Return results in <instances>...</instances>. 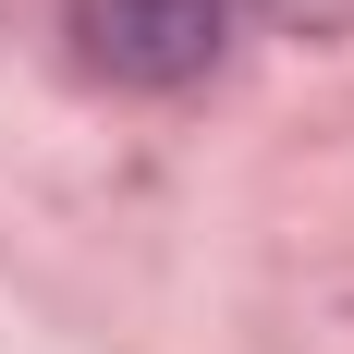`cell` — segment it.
Masks as SVG:
<instances>
[{"mask_svg": "<svg viewBox=\"0 0 354 354\" xmlns=\"http://www.w3.org/2000/svg\"><path fill=\"white\" fill-rule=\"evenodd\" d=\"M73 12V49L110 73V86H196L232 37V0H62Z\"/></svg>", "mask_w": 354, "mask_h": 354, "instance_id": "cell-1", "label": "cell"}, {"mask_svg": "<svg viewBox=\"0 0 354 354\" xmlns=\"http://www.w3.org/2000/svg\"><path fill=\"white\" fill-rule=\"evenodd\" d=\"M257 12H269L281 37H342L354 25V0H257Z\"/></svg>", "mask_w": 354, "mask_h": 354, "instance_id": "cell-2", "label": "cell"}]
</instances>
